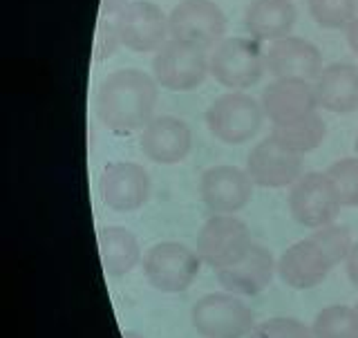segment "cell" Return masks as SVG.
<instances>
[{"mask_svg":"<svg viewBox=\"0 0 358 338\" xmlns=\"http://www.w3.org/2000/svg\"><path fill=\"white\" fill-rule=\"evenodd\" d=\"M266 70L275 78H296V81H316L322 72V54L307 38L285 36L273 41L264 52Z\"/></svg>","mask_w":358,"mask_h":338,"instance_id":"9a60e30c","label":"cell"},{"mask_svg":"<svg viewBox=\"0 0 358 338\" xmlns=\"http://www.w3.org/2000/svg\"><path fill=\"white\" fill-rule=\"evenodd\" d=\"M253 244L249 227L235 216L208 218L197 235V253L201 262H206L215 272L238 265Z\"/></svg>","mask_w":358,"mask_h":338,"instance_id":"52a82bcc","label":"cell"},{"mask_svg":"<svg viewBox=\"0 0 358 338\" xmlns=\"http://www.w3.org/2000/svg\"><path fill=\"white\" fill-rule=\"evenodd\" d=\"M130 0H101L99 7V18H117L121 9L126 7Z\"/></svg>","mask_w":358,"mask_h":338,"instance_id":"f1b7e54d","label":"cell"},{"mask_svg":"<svg viewBox=\"0 0 358 338\" xmlns=\"http://www.w3.org/2000/svg\"><path fill=\"white\" fill-rule=\"evenodd\" d=\"M354 148H356V153H358V134H356V141H354Z\"/></svg>","mask_w":358,"mask_h":338,"instance_id":"d6a6232c","label":"cell"},{"mask_svg":"<svg viewBox=\"0 0 358 338\" xmlns=\"http://www.w3.org/2000/svg\"><path fill=\"white\" fill-rule=\"evenodd\" d=\"M139 146L143 155L155 164H179L190 153L193 132H190L186 121L177 117H155L143 128Z\"/></svg>","mask_w":358,"mask_h":338,"instance_id":"e0dca14e","label":"cell"},{"mask_svg":"<svg viewBox=\"0 0 358 338\" xmlns=\"http://www.w3.org/2000/svg\"><path fill=\"white\" fill-rule=\"evenodd\" d=\"M119 41V29H117V18H99L96 22V34H94V61H106L108 56L115 54Z\"/></svg>","mask_w":358,"mask_h":338,"instance_id":"83f0119b","label":"cell"},{"mask_svg":"<svg viewBox=\"0 0 358 338\" xmlns=\"http://www.w3.org/2000/svg\"><path fill=\"white\" fill-rule=\"evenodd\" d=\"M275 260L268 249L260 244H253L238 265L220 269L217 280L220 285L235 296H257L264 291L273 280Z\"/></svg>","mask_w":358,"mask_h":338,"instance_id":"ac0fdd59","label":"cell"},{"mask_svg":"<svg viewBox=\"0 0 358 338\" xmlns=\"http://www.w3.org/2000/svg\"><path fill=\"white\" fill-rule=\"evenodd\" d=\"M271 134L278 141H282L287 148L300 155H307L311 150H316L324 141V137H327V123H324V119L318 112H313V115L296 123H289V126H273Z\"/></svg>","mask_w":358,"mask_h":338,"instance_id":"7402d4cb","label":"cell"},{"mask_svg":"<svg viewBox=\"0 0 358 338\" xmlns=\"http://www.w3.org/2000/svg\"><path fill=\"white\" fill-rule=\"evenodd\" d=\"M99 253L103 272L112 278L130 274L141 262L139 240L123 227H103L99 229Z\"/></svg>","mask_w":358,"mask_h":338,"instance_id":"44dd1931","label":"cell"},{"mask_svg":"<svg viewBox=\"0 0 358 338\" xmlns=\"http://www.w3.org/2000/svg\"><path fill=\"white\" fill-rule=\"evenodd\" d=\"M289 209L302 227L322 229L334 224L343 204L327 173H305L291 186Z\"/></svg>","mask_w":358,"mask_h":338,"instance_id":"9c48e42d","label":"cell"},{"mask_svg":"<svg viewBox=\"0 0 358 338\" xmlns=\"http://www.w3.org/2000/svg\"><path fill=\"white\" fill-rule=\"evenodd\" d=\"M155 76L134 67L117 70L101 81L94 99L96 117L112 132L143 130L155 119L159 90Z\"/></svg>","mask_w":358,"mask_h":338,"instance_id":"6da1fadb","label":"cell"},{"mask_svg":"<svg viewBox=\"0 0 358 338\" xmlns=\"http://www.w3.org/2000/svg\"><path fill=\"white\" fill-rule=\"evenodd\" d=\"M210 76L231 92H244L262 81L266 70L264 54L255 38H224L208 56Z\"/></svg>","mask_w":358,"mask_h":338,"instance_id":"7a4b0ae2","label":"cell"},{"mask_svg":"<svg viewBox=\"0 0 358 338\" xmlns=\"http://www.w3.org/2000/svg\"><path fill=\"white\" fill-rule=\"evenodd\" d=\"M262 104L244 92L222 94L206 110V126L210 134L231 146L253 139L262 126Z\"/></svg>","mask_w":358,"mask_h":338,"instance_id":"5b68a950","label":"cell"},{"mask_svg":"<svg viewBox=\"0 0 358 338\" xmlns=\"http://www.w3.org/2000/svg\"><path fill=\"white\" fill-rule=\"evenodd\" d=\"M324 173L331 179L341 204L347 209L358 206V157H345V160L334 162Z\"/></svg>","mask_w":358,"mask_h":338,"instance_id":"d4e9b609","label":"cell"},{"mask_svg":"<svg viewBox=\"0 0 358 338\" xmlns=\"http://www.w3.org/2000/svg\"><path fill=\"white\" fill-rule=\"evenodd\" d=\"M345 34H347V45L352 48V52L358 56V18L352 22L350 27L345 29Z\"/></svg>","mask_w":358,"mask_h":338,"instance_id":"4dcf8cb0","label":"cell"},{"mask_svg":"<svg viewBox=\"0 0 358 338\" xmlns=\"http://www.w3.org/2000/svg\"><path fill=\"white\" fill-rule=\"evenodd\" d=\"M262 110L264 117L273 126H289L318 112V101L313 85L309 81H296V78H275L262 90Z\"/></svg>","mask_w":358,"mask_h":338,"instance_id":"5bb4252c","label":"cell"},{"mask_svg":"<svg viewBox=\"0 0 358 338\" xmlns=\"http://www.w3.org/2000/svg\"><path fill=\"white\" fill-rule=\"evenodd\" d=\"M331 269L334 265L329 255L313 238L291 244L278 260V274L282 278V283L300 291L322 285Z\"/></svg>","mask_w":358,"mask_h":338,"instance_id":"2e32d148","label":"cell"},{"mask_svg":"<svg viewBox=\"0 0 358 338\" xmlns=\"http://www.w3.org/2000/svg\"><path fill=\"white\" fill-rule=\"evenodd\" d=\"M210 74L206 50L197 45L168 38L152 59L155 81L173 92H188L206 81Z\"/></svg>","mask_w":358,"mask_h":338,"instance_id":"3957f363","label":"cell"},{"mask_svg":"<svg viewBox=\"0 0 358 338\" xmlns=\"http://www.w3.org/2000/svg\"><path fill=\"white\" fill-rule=\"evenodd\" d=\"M123 338H143L139 332H132V330H128V332H123Z\"/></svg>","mask_w":358,"mask_h":338,"instance_id":"1f68e13d","label":"cell"},{"mask_svg":"<svg viewBox=\"0 0 358 338\" xmlns=\"http://www.w3.org/2000/svg\"><path fill=\"white\" fill-rule=\"evenodd\" d=\"M311 238L322 246L324 253L329 255V260H331L334 267L338 262H343V260L347 262V258H350L352 246H354L350 229L341 227V224H329V227L316 229V233H313Z\"/></svg>","mask_w":358,"mask_h":338,"instance_id":"484cf974","label":"cell"},{"mask_svg":"<svg viewBox=\"0 0 358 338\" xmlns=\"http://www.w3.org/2000/svg\"><path fill=\"white\" fill-rule=\"evenodd\" d=\"M168 31L175 41L208 50L224 41L227 16L213 0H182L168 14Z\"/></svg>","mask_w":358,"mask_h":338,"instance_id":"ba28073f","label":"cell"},{"mask_svg":"<svg viewBox=\"0 0 358 338\" xmlns=\"http://www.w3.org/2000/svg\"><path fill=\"white\" fill-rule=\"evenodd\" d=\"M249 338H313V332L298 318L278 316L257 323Z\"/></svg>","mask_w":358,"mask_h":338,"instance_id":"4316f807","label":"cell"},{"mask_svg":"<svg viewBox=\"0 0 358 338\" xmlns=\"http://www.w3.org/2000/svg\"><path fill=\"white\" fill-rule=\"evenodd\" d=\"M347 276H350L352 285L358 289V242H354L352 253L347 258Z\"/></svg>","mask_w":358,"mask_h":338,"instance_id":"f546056e","label":"cell"},{"mask_svg":"<svg viewBox=\"0 0 358 338\" xmlns=\"http://www.w3.org/2000/svg\"><path fill=\"white\" fill-rule=\"evenodd\" d=\"M99 193L110 211H139L150 197V177L141 164L112 162L99 177Z\"/></svg>","mask_w":358,"mask_h":338,"instance_id":"7c38bea8","label":"cell"},{"mask_svg":"<svg viewBox=\"0 0 358 338\" xmlns=\"http://www.w3.org/2000/svg\"><path fill=\"white\" fill-rule=\"evenodd\" d=\"M190 323L204 338H244L257 325L253 311L235 294H206L199 298L190 311Z\"/></svg>","mask_w":358,"mask_h":338,"instance_id":"277c9868","label":"cell"},{"mask_svg":"<svg viewBox=\"0 0 358 338\" xmlns=\"http://www.w3.org/2000/svg\"><path fill=\"white\" fill-rule=\"evenodd\" d=\"M246 173L262 188L294 186L302 177V155L268 134L246 157Z\"/></svg>","mask_w":358,"mask_h":338,"instance_id":"30bf717a","label":"cell"},{"mask_svg":"<svg viewBox=\"0 0 358 338\" xmlns=\"http://www.w3.org/2000/svg\"><path fill=\"white\" fill-rule=\"evenodd\" d=\"M119 41L132 52H157L168 41V16L150 0H130L117 16Z\"/></svg>","mask_w":358,"mask_h":338,"instance_id":"8fae6325","label":"cell"},{"mask_svg":"<svg viewBox=\"0 0 358 338\" xmlns=\"http://www.w3.org/2000/svg\"><path fill=\"white\" fill-rule=\"evenodd\" d=\"M354 309H356V314H358V302H356V305H354Z\"/></svg>","mask_w":358,"mask_h":338,"instance_id":"836d02e7","label":"cell"},{"mask_svg":"<svg viewBox=\"0 0 358 338\" xmlns=\"http://www.w3.org/2000/svg\"><path fill=\"white\" fill-rule=\"evenodd\" d=\"M201 258L179 242H159L143 255V274L148 283L164 294H179L195 283Z\"/></svg>","mask_w":358,"mask_h":338,"instance_id":"8992f818","label":"cell"},{"mask_svg":"<svg viewBox=\"0 0 358 338\" xmlns=\"http://www.w3.org/2000/svg\"><path fill=\"white\" fill-rule=\"evenodd\" d=\"M253 179L235 166H213L201 175V199L213 216H235L253 197Z\"/></svg>","mask_w":358,"mask_h":338,"instance_id":"4fadbf2b","label":"cell"},{"mask_svg":"<svg viewBox=\"0 0 358 338\" xmlns=\"http://www.w3.org/2000/svg\"><path fill=\"white\" fill-rule=\"evenodd\" d=\"M311 332L313 338H358V314L347 305L324 307L318 311Z\"/></svg>","mask_w":358,"mask_h":338,"instance_id":"603a6c76","label":"cell"},{"mask_svg":"<svg viewBox=\"0 0 358 338\" xmlns=\"http://www.w3.org/2000/svg\"><path fill=\"white\" fill-rule=\"evenodd\" d=\"M318 108L347 115L358 110V65L331 63L322 67L316 83H313Z\"/></svg>","mask_w":358,"mask_h":338,"instance_id":"d6986e66","label":"cell"},{"mask_svg":"<svg viewBox=\"0 0 358 338\" xmlns=\"http://www.w3.org/2000/svg\"><path fill=\"white\" fill-rule=\"evenodd\" d=\"M307 7L324 29H347L356 20V0H307Z\"/></svg>","mask_w":358,"mask_h":338,"instance_id":"cb8c5ba5","label":"cell"},{"mask_svg":"<svg viewBox=\"0 0 358 338\" xmlns=\"http://www.w3.org/2000/svg\"><path fill=\"white\" fill-rule=\"evenodd\" d=\"M296 25V7L291 0H253L244 11V27L255 41H280Z\"/></svg>","mask_w":358,"mask_h":338,"instance_id":"ffe728a7","label":"cell"}]
</instances>
